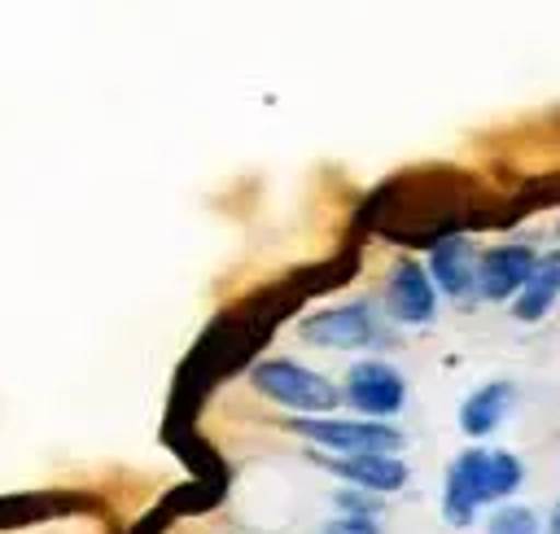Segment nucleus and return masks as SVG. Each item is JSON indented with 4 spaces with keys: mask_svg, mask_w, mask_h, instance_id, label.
I'll list each match as a JSON object with an SVG mask.
<instances>
[{
    "mask_svg": "<svg viewBox=\"0 0 560 534\" xmlns=\"http://www.w3.org/2000/svg\"><path fill=\"white\" fill-rule=\"evenodd\" d=\"M385 306L398 324H429L433 311H438V289H433L429 271L411 258L394 263L389 285H385Z\"/></svg>",
    "mask_w": 560,
    "mask_h": 534,
    "instance_id": "nucleus-7",
    "label": "nucleus"
},
{
    "mask_svg": "<svg viewBox=\"0 0 560 534\" xmlns=\"http://www.w3.org/2000/svg\"><path fill=\"white\" fill-rule=\"evenodd\" d=\"M486 534H542V525H538V516H534L529 508H521V503H503V508L490 512Z\"/></svg>",
    "mask_w": 560,
    "mask_h": 534,
    "instance_id": "nucleus-12",
    "label": "nucleus"
},
{
    "mask_svg": "<svg viewBox=\"0 0 560 534\" xmlns=\"http://www.w3.org/2000/svg\"><path fill=\"white\" fill-rule=\"evenodd\" d=\"M298 333L311 346H337V350H359V346H389V328L372 302H346V306H324L298 324Z\"/></svg>",
    "mask_w": 560,
    "mask_h": 534,
    "instance_id": "nucleus-4",
    "label": "nucleus"
},
{
    "mask_svg": "<svg viewBox=\"0 0 560 534\" xmlns=\"http://www.w3.org/2000/svg\"><path fill=\"white\" fill-rule=\"evenodd\" d=\"M293 433L311 438L315 446H328L332 455H394L402 446V433L385 420H346V416H293Z\"/></svg>",
    "mask_w": 560,
    "mask_h": 534,
    "instance_id": "nucleus-2",
    "label": "nucleus"
},
{
    "mask_svg": "<svg viewBox=\"0 0 560 534\" xmlns=\"http://www.w3.org/2000/svg\"><path fill=\"white\" fill-rule=\"evenodd\" d=\"M525 481V464L512 451H486V446H468L451 468H446V486H442V516L451 525H468L472 512L481 503L508 499L516 486Z\"/></svg>",
    "mask_w": 560,
    "mask_h": 534,
    "instance_id": "nucleus-1",
    "label": "nucleus"
},
{
    "mask_svg": "<svg viewBox=\"0 0 560 534\" xmlns=\"http://www.w3.org/2000/svg\"><path fill=\"white\" fill-rule=\"evenodd\" d=\"M429 280L446 293V298H464L472 293L477 285V258H472V245L464 236H438L433 254H429Z\"/></svg>",
    "mask_w": 560,
    "mask_h": 534,
    "instance_id": "nucleus-9",
    "label": "nucleus"
},
{
    "mask_svg": "<svg viewBox=\"0 0 560 534\" xmlns=\"http://www.w3.org/2000/svg\"><path fill=\"white\" fill-rule=\"evenodd\" d=\"M328 473H337L341 481H350L354 490H368V495H394L407 486V464L398 455H328L324 460Z\"/></svg>",
    "mask_w": 560,
    "mask_h": 534,
    "instance_id": "nucleus-8",
    "label": "nucleus"
},
{
    "mask_svg": "<svg viewBox=\"0 0 560 534\" xmlns=\"http://www.w3.org/2000/svg\"><path fill=\"white\" fill-rule=\"evenodd\" d=\"M341 398H346L354 411H363V420H385V425H389V416L402 411L407 381H402V372H398L394 363L368 359V363H354V368H350Z\"/></svg>",
    "mask_w": 560,
    "mask_h": 534,
    "instance_id": "nucleus-5",
    "label": "nucleus"
},
{
    "mask_svg": "<svg viewBox=\"0 0 560 534\" xmlns=\"http://www.w3.org/2000/svg\"><path fill=\"white\" fill-rule=\"evenodd\" d=\"M512 398H516V385H512V381H490V385L472 390V394L464 398L459 429H464L468 438H486V433H494V429L503 425Z\"/></svg>",
    "mask_w": 560,
    "mask_h": 534,
    "instance_id": "nucleus-10",
    "label": "nucleus"
},
{
    "mask_svg": "<svg viewBox=\"0 0 560 534\" xmlns=\"http://www.w3.org/2000/svg\"><path fill=\"white\" fill-rule=\"evenodd\" d=\"M337 508L346 516H376V495H368V490H341L337 495Z\"/></svg>",
    "mask_w": 560,
    "mask_h": 534,
    "instance_id": "nucleus-13",
    "label": "nucleus"
},
{
    "mask_svg": "<svg viewBox=\"0 0 560 534\" xmlns=\"http://www.w3.org/2000/svg\"><path fill=\"white\" fill-rule=\"evenodd\" d=\"M556 298H560V258H538L534 276H529L525 289L516 293L512 315H516L521 324H534V320H542V315L556 306Z\"/></svg>",
    "mask_w": 560,
    "mask_h": 534,
    "instance_id": "nucleus-11",
    "label": "nucleus"
},
{
    "mask_svg": "<svg viewBox=\"0 0 560 534\" xmlns=\"http://www.w3.org/2000/svg\"><path fill=\"white\" fill-rule=\"evenodd\" d=\"M324 534H381V530H376V516H332Z\"/></svg>",
    "mask_w": 560,
    "mask_h": 534,
    "instance_id": "nucleus-14",
    "label": "nucleus"
},
{
    "mask_svg": "<svg viewBox=\"0 0 560 534\" xmlns=\"http://www.w3.org/2000/svg\"><path fill=\"white\" fill-rule=\"evenodd\" d=\"M551 534H560V503H556V512H551V525H547Z\"/></svg>",
    "mask_w": 560,
    "mask_h": 534,
    "instance_id": "nucleus-15",
    "label": "nucleus"
},
{
    "mask_svg": "<svg viewBox=\"0 0 560 534\" xmlns=\"http://www.w3.org/2000/svg\"><path fill=\"white\" fill-rule=\"evenodd\" d=\"M249 376L267 398H276L280 407H293V411H332L341 403V390L328 376H319L293 359H258Z\"/></svg>",
    "mask_w": 560,
    "mask_h": 534,
    "instance_id": "nucleus-3",
    "label": "nucleus"
},
{
    "mask_svg": "<svg viewBox=\"0 0 560 534\" xmlns=\"http://www.w3.org/2000/svg\"><path fill=\"white\" fill-rule=\"evenodd\" d=\"M534 267H538V254L525 241L490 245L477 258V285H472V293H481L486 302H508V298H516L525 289V280L534 276Z\"/></svg>",
    "mask_w": 560,
    "mask_h": 534,
    "instance_id": "nucleus-6",
    "label": "nucleus"
}]
</instances>
